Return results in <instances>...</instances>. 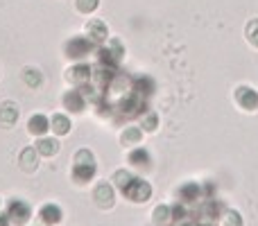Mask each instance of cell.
I'll return each mask as SVG.
<instances>
[{
  "label": "cell",
  "instance_id": "cell-1",
  "mask_svg": "<svg viewBox=\"0 0 258 226\" xmlns=\"http://www.w3.org/2000/svg\"><path fill=\"white\" fill-rule=\"evenodd\" d=\"M116 113L120 115V118H136V115H145L147 113V100L141 98V95H136V93H129L116 104Z\"/></svg>",
  "mask_w": 258,
  "mask_h": 226
},
{
  "label": "cell",
  "instance_id": "cell-2",
  "mask_svg": "<svg viewBox=\"0 0 258 226\" xmlns=\"http://www.w3.org/2000/svg\"><path fill=\"white\" fill-rule=\"evenodd\" d=\"M98 48L100 45L95 43L91 36H73L66 43V57L77 61V59H84L86 54H91V52H98Z\"/></svg>",
  "mask_w": 258,
  "mask_h": 226
},
{
  "label": "cell",
  "instance_id": "cell-3",
  "mask_svg": "<svg viewBox=\"0 0 258 226\" xmlns=\"http://www.w3.org/2000/svg\"><path fill=\"white\" fill-rule=\"evenodd\" d=\"M122 195H125L129 201H134V204H143V201L150 199V195H152V186L145 181V179L134 177L132 181H129L125 188H122Z\"/></svg>",
  "mask_w": 258,
  "mask_h": 226
},
{
  "label": "cell",
  "instance_id": "cell-4",
  "mask_svg": "<svg viewBox=\"0 0 258 226\" xmlns=\"http://www.w3.org/2000/svg\"><path fill=\"white\" fill-rule=\"evenodd\" d=\"M7 215H9V219H12L14 226H23L32 217V208L23 199H12L7 204Z\"/></svg>",
  "mask_w": 258,
  "mask_h": 226
},
{
  "label": "cell",
  "instance_id": "cell-5",
  "mask_svg": "<svg viewBox=\"0 0 258 226\" xmlns=\"http://www.w3.org/2000/svg\"><path fill=\"white\" fill-rule=\"evenodd\" d=\"M91 77H93V66H89V63H84V61L75 63V66H71L66 70V80L71 82V84H75V86L89 84Z\"/></svg>",
  "mask_w": 258,
  "mask_h": 226
},
{
  "label": "cell",
  "instance_id": "cell-6",
  "mask_svg": "<svg viewBox=\"0 0 258 226\" xmlns=\"http://www.w3.org/2000/svg\"><path fill=\"white\" fill-rule=\"evenodd\" d=\"M132 93L141 95V98H152L156 93V82L150 75H136L132 80Z\"/></svg>",
  "mask_w": 258,
  "mask_h": 226
},
{
  "label": "cell",
  "instance_id": "cell-7",
  "mask_svg": "<svg viewBox=\"0 0 258 226\" xmlns=\"http://www.w3.org/2000/svg\"><path fill=\"white\" fill-rule=\"evenodd\" d=\"M236 102L240 104L245 111H256L258 109V93L251 86H240L236 91Z\"/></svg>",
  "mask_w": 258,
  "mask_h": 226
},
{
  "label": "cell",
  "instance_id": "cell-8",
  "mask_svg": "<svg viewBox=\"0 0 258 226\" xmlns=\"http://www.w3.org/2000/svg\"><path fill=\"white\" fill-rule=\"evenodd\" d=\"M63 107H66L71 113H82L86 109V98L82 95L80 89L66 91V93H63Z\"/></svg>",
  "mask_w": 258,
  "mask_h": 226
},
{
  "label": "cell",
  "instance_id": "cell-9",
  "mask_svg": "<svg viewBox=\"0 0 258 226\" xmlns=\"http://www.w3.org/2000/svg\"><path fill=\"white\" fill-rule=\"evenodd\" d=\"M222 210H224V206L220 204L218 199H213V197L204 199V204H202V208H200V222H215Z\"/></svg>",
  "mask_w": 258,
  "mask_h": 226
},
{
  "label": "cell",
  "instance_id": "cell-10",
  "mask_svg": "<svg viewBox=\"0 0 258 226\" xmlns=\"http://www.w3.org/2000/svg\"><path fill=\"white\" fill-rule=\"evenodd\" d=\"M177 197H179V201H181V204H186V206L192 204V201L202 199V186H200V183H195V181L183 183V186H179Z\"/></svg>",
  "mask_w": 258,
  "mask_h": 226
},
{
  "label": "cell",
  "instance_id": "cell-11",
  "mask_svg": "<svg viewBox=\"0 0 258 226\" xmlns=\"http://www.w3.org/2000/svg\"><path fill=\"white\" fill-rule=\"evenodd\" d=\"M95 172H98V168H95V163H75L73 165V181L75 183H89L91 179L95 177Z\"/></svg>",
  "mask_w": 258,
  "mask_h": 226
},
{
  "label": "cell",
  "instance_id": "cell-12",
  "mask_svg": "<svg viewBox=\"0 0 258 226\" xmlns=\"http://www.w3.org/2000/svg\"><path fill=\"white\" fill-rule=\"evenodd\" d=\"M93 199L100 208H111L113 206V188L111 183H100L93 192Z\"/></svg>",
  "mask_w": 258,
  "mask_h": 226
},
{
  "label": "cell",
  "instance_id": "cell-13",
  "mask_svg": "<svg viewBox=\"0 0 258 226\" xmlns=\"http://www.w3.org/2000/svg\"><path fill=\"white\" fill-rule=\"evenodd\" d=\"M48 129H50V120H48V115H43V113H36L27 120V131L34 133V136H39V138L45 136Z\"/></svg>",
  "mask_w": 258,
  "mask_h": 226
},
{
  "label": "cell",
  "instance_id": "cell-14",
  "mask_svg": "<svg viewBox=\"0 0 258 226\" xmlns=\"http://www.w3.org/2000/svg\"><path fill=\"white\" fill-rule=\"evenodd\" d=\"M86 32H89V36L98 45H102L104 41H109V27H107V23H104V21H98V18H95V21H91L89 23V30H86Z\"/></svg>",
  "mask_w": 258,
  "mask_h": 226
},
{
  "label": "cell",
  "instance_id": "cell-15",
  "mask_svg": "<svg viewBox=\"0 0 258 226\" xmlns=\"http://www.w3.org/2000/svg\"><path fill=\"white\" fill-rule=\"evenodd\" d=\"M39 217H41V222H43V224L54 226V224H59V222H61L63 213H61V208H59L57 204H45L43 208H41Z\"/></svg>",
  "mask_w": 258,
  "mask_h": 226
},
{
  "label": "cell",
  "instance_id": "cell-16",
  "mask_svg": "<svg viewBox=\"0 0 258 226\" xmlns=\"http://www.w3.org/2000/svg\"><path fill=\"white\" fill-rule=\"evenodd\" d=\"M18 161H21V168L25 172H34L36 165H39V152H36V147H25L21 152V156H18Z\"/></svg>",
  "mask_w": 258,
  "mask_h": 226
},
{
  "label": "cell",
  "instance_id": "cell-17",
  "mask_svg": "<svg viewBox=\"0 0 258 226\" xmlns=\"http://www.w3.org/2000/svg\"><path fill=\"white\" fill-rule=\"evenodd\" d=\"M129 163H132L134 168H150L152 154L145 147H134V149L129 152Z\"/></svg>",
  "mask_w": 258,
  "mask_h": 226
},
{
  "label": "cell",
  "instance_id": "cell-18",
  "mask_svg": "<svg viewBox=\"0 0 258 226\" xmlns=\"http://www.w3.org/2000/svg\"><path fill=\"white\" fill-rule=\"evenodd\" d=\"M16 120H18V107H16V104H14V102L0 104V124H5V127H12Z\"/></svg>",
  "mask_w": 258,
  "mask_h": 226
},
{
  "label": "cell",
  "instance_id": "cell-19",
  "mask_svg": "<svg viewBox=\"0 0 258 226\" xmlns=\"http://www.w3.org/2000/svg\"><path fill=\"white\" fill-rule=\"evenodd\" d=\"M36 152H39L41 156H54L59 152V140L48 138V136H41L39 140H36Z\"/></svg>",
  "mask_w": 258,
  "mask_h": 226
},
{
  "label": "cell",
  "instance_id": "cell-20",
  "mask_svg": "<svg viewBox=\"0 0 258 226\" xmlns=\"http://www.w3.org/2000/svg\"><path fill=\"white\" fill-rule=\"evenodd\" d=\"M98 63L100 66H104V68H113V70H118V63L120 61H118L116 54H113L107 45H100L98 48Z\"/></svg>",
  "mask_w": 258,
  "mask_h": 226
},
{
  "label": "cell",
  "instance_id": "cell-21",
  "mask_svg": "<svg viewBox=\"0 0 258 226\" xmlns=\"http://www.w3.org/2000/svg\"><path fill=\"white\" fill-rule=\"evenodd\" d=\"M50 129H52L57 136H66V133L71 131V120H68L63 113H57V115H52V120H50Z\"/></svg>",
  "mask_w": 258,
  "mask_h": 226
},
{
  "label": "cell",
  "instance_id": "cell-22",
  "mask_svg": "<svg viewBox=\"0 0 258 226\" xmlns=\"http://www.w3.org/2000/svg\"><path fill=\"white\" fill-rule=\"evenodd\" d=\"M141 138H143V129H138V127H127L125 131H122V136H120V142L125 147H132V145H141Z\"/></svg>",
  "mask_w": 258,
  "mask_h": 226
},
{
  "label": "cell",
  "instance_id": "cell-23",
  "mask_svg": "<svg viewBox=\"0 0 258 226\" xmlns=\"http://www.w3.org/2000/svg\"><path fill=\"white\" fill-rule=\"evenodd\" d=\"M23 82H25L30 89H39L41 82H43V75H41L36 68H25V70H23Z\"/></svg>",
  "mask_w": 258,
  "mask_h": 226
},
{
  "label": "cell",
  "instance_id": "cell-24",
  "mask_svg": "<svg viewBox=\"0 0 258 226\" xmlns=\"http://www.w3.org/2000/svg\"><path fill=\"white\" fill-rule=\"evenodd\" d=\"M152 219H154L156 224H168L170 219H172V208H170V206H156L154 213H152Z\"/></svg>",
  "mask_w": 258,
  "mask_h": 226
},
{
  "label": "cell",
  "instance_id": "cell-25",
  "mask_svg": "<svg viewBox=\"0 0 258 226\" xmlns=\"http://www.w3.org/2000/svg\"><path fill=\"white\" fill-rule=\"evenodd\" d=\"M141 127H143V131H156V129H159V115L154 111H147L145 118H143V122H141Z\"/></svg>",
  "mask_w": 258,
  "mask_h": 226
},
{
  "label": "cell",
  "instance_id": "cell-26",
  "mask_svg": "<svg viewBox=\"0 0 258 226\" xmlns=\"http://www.w3.org/2000/svg\"><path fill=\"white\" fill-rule=\"evenodd\" d=\"M247 39H249L251 45H256L258 48V18H254V21H249V25H247Z\"/></svg>",
  "mask_w": 258,
  "mask_h": 226
},
{
  "label": "cell",
  "instance_id": "cell-27",
  "mask_svg": "<svg viewBox=\"0 0 258 226\" xmlns=\"http://www.w3.org/2000/svg\"><path fill=\"white\" fill-rule=\"evenodd\" d=\"M186 217H188V206L181 204V201H179V204H174L172 206V219H174V222H183Z\"/></svg>",
  "mask_w": 258,
  "mask_h": 226
},
{
  "label": "cell",
  "instance_id": "cell-28",
  "mask_svg": "<svg viewBox=\"0 0 258 226\" xmlns=\"http://www.w3.org/2000/svg\"><path fill=\"white\" fill-rule=\"evenodd\" d=\"M132 179H134V177H132V174L127 172V170H118V172L113 174V183H116V186L120 188V190H122V188L127 186L129 181H132Z\"/></svg>",
  "mask_w": 258,
  "mask_h": 226
},
{
  "label": "cell",
  "instance_id": "cell-29",
  "mask_svg": "<svg viewBox=\"0 0 258 226\" xmlns=\"http://www.w3.org/2000/svg\"><path fill=\"white\" fill-rule=\"evenodd\" d=\"M98 5H100V0H77V9L82 14H93L98 9Z\"/></svg>",
  "mask_w": 258,
  "mask_h": 226
},
{
  "label": "cell",
  "instance_id": "cell-30",
  "mask_svg": "<svg viewBox=\"0 0 258 226\" xmlns=\"http://www.w3.org/2000/svg\"><path fill=\"white\" fill-rule=\"evenodd\" d=\"M107 48L111 50L113 54H116V59H118V61H122V57H125V48H122V43H120V41H118V39H111V41H109V43H107Z\"/></svg>",
  "mask_w": 258,
  "mask_h": 226
},
{
  "label": "cell",
  "instance_id": "cell-31",
  "mask_svg": "<svg viewBox=\"0 0 258 226\" xmlns=\"http://www.w3.org/2000/svg\"><path fill=\"white\" fill-rule=\"evenodd\" d=\"M224 226H242V217L238 210H229L227 215H224Z\"/></svg>",
  "mask_w": 258,
  "mask_h": 226
},
{
  "label": "cell",
  "instance_id": "cell-32",
  "mask_svg": "<svg viewBox=\"0 0 258 226\" xmlns=\"http://www.w3.org/2000/svg\"><path fill=\"white\" fill-rule=\"evenodd\" d=\"M75 163H95V156L91 149H80L75 154Z\"/></svg>",
  "mask_w": 258,
  "mask_h": 226
},
{
  "label": "cell",
  "instance_id": "cell-33",
  "mask_svg": "<svg viewBox=\"0 0 258 226\" xmlns=\"http://www.w3.org/2000/svg\"><path fill=\"white\" fill-rule=\"evenodd\" d=\"M0 226H12V219L7 213H0Z\"/></svg>",
  "mask_w": 258,
  "mask_h": 226
},
{
  "label": "cell",
  "instance_id": "cell-34",
  "mask_svg": "<svg viewBox=\"0 0 258 226\" xmlns=\"http://www.w3.org/2000/svg\"><path fill=\"white\" fill-rule=\"evenodd\" d=\"M183 226H215V222H200V219H195V222H188Z\"/></svg>",
  "mask_w": 258,
  "mask_h": 226
}]
</instances>
